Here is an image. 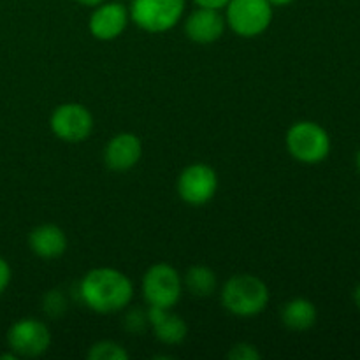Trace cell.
I'll list each match as a JSON object with an SVG mask.
<instances>
[{
  "label": "cell",
  "mask_w": 360,
  "mask_h": 360,
  "mask_svg": "<svg viewBox=\"0 0 360 360\" xmlns=\"http://www.w3.org/2000/svg\"><path fill=\"white\" fill-rule=\"evenodd\" d=\"M49 127L58 139L65 143H81L86 141L94 130V116L83 104L67 102L53 111Z\"/></svg>",
  "instance_id": "9"
},
{
  "label": "cell",
  "mask_w": 360,
  "mask_h": 360,
  "mask_svg": "<svg viewBox=\"0 0 360 360\" xmlns=\"http://www.w3.org/2000/svg\"><path fill=\"white\" fill-rule=\"evenodd\" d=\"M67 308H69V301H67V295L60 288L48 290L42 297V311L51 320L62 319L67 313Z\"/></svg>",
  "instance_id": "18"
},
{
  "label": "cell",
  "mask_w": 360,
  "mask_h": 360,
  "mask_svg": "<svg viewBox=\"0 0 360 360\" xmlns=\"http://www.w3.org/2000/svg\"><path fill=\"white\" fill-rule=\"evenodd\" d=\"M185 13V0H132L130 20L150 34H162L181 20Z\"/></svg>",
  "instance_id": "4"
},
{
  "label": "cell",
  "mask_w": 360,
  "mask_h": 360,
  "mask_svg": "<svg viewBox=\"0 0 360 360\" xmlns=\"http://www.w3.org/2000/svg\"><path fill=\"white\" fill-rule=\"evenodd\" d=\"M123 327L127 329L129 334H144L146 329L150 327V320H148V311H143V309H132L125 315L123 319Z\"/></svg>",
  "instance_id": "19"
},
{
  "label": "cell",
  "mask_w": 360,
  "mask_h": 360,
  "mask_svg": "<svg viewBox=\"0 0 360 360\" xmlns=\"http://www.w3.org/2000/svg\"><path fill=\"white\" fill-rule=\"evenodd\" d=\"M7 345L18 357H41L51 347V333L41 320H18L7 330Z\"/></svg>",
  "instance_id": "7"
},
{
  "label": "cell",
  "mask_w": 360,
  "mask_h": 360,
  "mask_svg": "<svg viewBox=\"0 0 360 360\" xmlns=\"http://www.w3.org/2000/svg\"><path fill=\"white\" fill-rule=\"evenodd\" d=\"M225 25V16L220 11L199 7L186 18L185 34L197 44H211L224 35Z\"/></svg>",
  "instance_id": "12"
},
{
  "label": "cell",
  "mask_w": 360,
  "mask_h": 360,
  "mask_svg": "<svg viewBox=\"0 0 360 360\" xmlns=\"http://www.w3.org/2000/svg\"><path fill=\"white\" fill-rule=\"evenodd\" d=\"M183 285L186 290L195 297H207L213 295L218 287V278L213 269L207 266H193L186 271L185 278H183Z\"/></svg>",
  "instance_id": "16"
},
{
  "label": "cell",
  "mask_w": 360,
  "mask_h": 360,
  "mask_svg": "<svg viewBox=\"0 0 360 360\" xmlns=\"http://www.w3.org/2000/svg\"><path fill=\"white\" fill-rule=\"evenodd\" d=\"M79 299L91 311L108 315L118 313L130 304L134 285L125 273L112 267H97L88 271L79 281Z\"/></svg>",
  "instance_id": "1"
},
{
  "label": "cell",
  "mask_w": 360,
  "mask_h": 360,
  "mask_svg": "<svg viewBox=\"0 0 360 360\" xmlns=\"http://www.w3.org/2000/svg\"><path fill=\"white\" fill-rule=\"evenodd\" d=\"M197 4V7H206V9H217L221 11L227 7V4L231 0H193Z\"/></svg>",
  "instance_id": "22"
},
{
  "label": "cell",
  "mask_w": 360,
  "mask_h": 360,
  "mask_svg": "<svg viewBox=\"0 0 360 360\" xmlns=\"http://www.w3.org/2000/svg\"><path fill=\"white\" fill-rule=\"evenodd\" d=\"M183 294V278L165 262L151 266L143 278V295L148 306L172 309Z\"/></svg>",
  "instance_id": "6"
},
{
  "label": "cell",
  "mask_w": 360,
  "mask_h": 360,
  "mask_svg": "<svg viewBox=\"0 0 360 360\" xmlns=\"http://www.w3.org/2000/svg\"><path fill=\"white\" fill-rule=\"evenodd\" d=\"M178 195L190 206H204L218 190V176L207 164H190L181 171L176 183Z\"/></svg>",
  "instance_id": "8"
},
{
  "label": "cell",
  "mask_w": 360,
  "mask_h": 360,
  "mask_svg": "<svg viewBox=\"0 0 360 360\" xmlns=\"http://www.w3.org/2000/svg\"><path fill=\"white\" fill-rule=\"evenodd\" d=\"M30 250L44 260L58 259L67 250V236L58 225L44 224L35 227L28 238Z\"/></svg>",
  "instance_id": "14"
},
{
  "label": "cell",
  "mask_w": 360,
  "mask_h": 360,
  "mask_svg": "<svg viewBox=\"0 0 360 360\" xmlns=\"http://www.w3.org/2000/svg\"><path fill=\"white\" fill-rule=\"evenodd\" d=\"M143 143L136 134L120 132L104 148V162L111 171L125 172L139 164Z\"/></svg>",
  "instance_id": "11"
},
{
  "label": "cell",
  "mask_w": 360,
  "mask_h": 360,
  "mask_svg": "<svg viewBox=\"0 0 360 360\" xmlns=\"http://www.w3.org/2000/svg\"><path fill=\"white\" fill-rule=\"evenodd\" d=\"M90 360H129V352L116 341H98L94 343L88 350Z\"/></svg>",
  "instance_id": "17"
},
{
  "label": "cell",
  "mask_w": 360,
  "mask_h": 360,
  "mask_svg": "<svg viewBox=\"0 0 360 360\" xmlns=\"http://www.w3.org/2000/svg\"><path fill=\"white\" fill-rule=\"evenodd\" d=\"M273 6L269 0H231L225 7V23L241 37H257L269 28Z\"/></svg>",
  "instance_id": "5"
},
{
  "label": "cell",
  "mask_w": 360,
  "mask_h": 360,
  "mask_svg": "<svg viewBox=\"0 0 360 360\" xmlns=\"http://www.w3.org/2000/svg\"><path fill=\"white\" fill-rule=\"evenodd\" d=\"M285 144L292 157L301 164H320L330 153V137L315 122H297L288 129Z\"/></svg>",
  "instance_id": "3"
},
{
  "label": "cell",
  "mask_w": 360,
  "mask_h": 360,
  "mask_svg": "<svg viewBox=\"0 0 360 360\" xmlns=\"http://www.w3.org/2000/svg\"><path fill=\"white\" fill-rule=\"evenodd\" d=\"M281 322L288 330H294V333L309 330L316 322L315 304L304 297L285 302L283 309H281Z\"/></svg>",
  "instance_id": "15"
},
{
  "label": "cell",
  "mask_w": 360,
  "mask_h": 360,
  "mask_svg": "<svg viewBox=\"0 0 360 360\" xmlns=\"http://www.w3.org/2000/svg\"><path fill=\"white\" fill-rule=\"evenodd\" d=\"M227 357L231 360H259L260 352L250 343H238L231 347Z\"/></svg>",
  "instance_id": "20"
},
{
  "label": "cell",
  "mask_w": 360,
  "mask_h": 360,
  "mask_svg": "<svg viewBox=\"0 0 360 360\" xmlns=\"http://www.w3.org/2000/svg\"><path fill=\"white\" fill-rule=\"evenodd\" d=\"M11 276H13V273H11L9 264H7L6 259L0 257V295H2L4 292H6V288L9 287Z\"/></svg>",
  "instance_id": "21"
},
{
  "label": "cell",
  "mask_w": 360,
  "mask_h": 360,
  "mask_svg": "<svg viewBox=\"0 0 360 360\" xmlns=\"http://www.w3.org/2000/svg\"><path fill=\"white\" fill-rule=\"evenodd\" d=\"M148 320L157 340L164 345H181L188 334L185 320L179 315H174L171 309L150 306Z\"/></svg>",
  "instance_id": "13"
},
{
  "label": "cell",
  "mask_w": 360,
  "mask_h": 360,
  "mask_svg": "<svg viewBox=\"0 0 360 360\" xmlns=\"http://www.w3.org/2000/svg\"><path fill=\"white\" fill-rule=\"evenodd\" d=\"M355 162H357V167H359V171H360V150H359V153H357V158H355Z\"/></svg>",
  "instance_id": "26"
},
{
  "label": "cell",
  "mask_w": 360,
  "mask_h": 360,
  "mask_svg": "<svg viewBox=\"0 0 360 360\" xmlns=\"http://www.w3.org/2000/svg\"><path fill=\"white\" fill-rule=\"evenodd\" d=\"M130 14L123 4L102 2L95 6L94 13L88 20L90 34L98 41H112L125 32Z\"/></svg>",
  "instance_id": "10"
},
{
  "label": "cell",
  "mask_w": 360,
  "mask_h": 360,
  "mask_svg": "<svg viewBox=\"0 0 360 360\" xmlns=\"http://www.w3.org/2000/svg\"><path fill=\"white\" fill-rule=\"evenodd\" d=\"M354 297H355V302H357V306L360 308V285H359L357 288H355V295H354Z\"/></svg>",
  "instance_id": "25"
},
{
  "label": "cell",
  "mask_w": 360,
  "mask_h": 360,
  "mask_svg": "<svg viewBox=\"0 0 360 360\" xmlns=\"http://www.w3.org/2000/svg\"><path fill=\"white\" fill-rule=\"evenodd\" d=\"M76 2L83 4V6H86V7H95V6H98V4L104 2V0H76Z\"/></svg>",
  "instance_id": "23"
},
{
  "label": "cell",
  "mask_w": 360,
  "mask_h": 360,
  "mask_svg": "<svg viewBox=\"0 0 360 360\" xmlns=\"http://www.w3.org/2000/svg\"><path fill=\"white\" fill-rule=\"evenodd\" d=\"M271 2V6H278V7H281V6H288V4H292L294 2V0H269Z\"/></svg>",
  "instance_id": "24"
},
{
  "label": "cell",
  "mask_w": 360,
  "mask_h": 360,
  "mask_svg": "<svg viewBox=\"0 0 360 360\" xmlns=\"http://www.w3.org/2000/svg\"><path fill=\"white\" fill-rule=\"evenodd\" d=\"M221 304L239 319L260 315L269 304V288L253 274H236L221 288Z\"/></svg>",
  "instance_id": "2"
}]
</instances>
